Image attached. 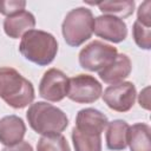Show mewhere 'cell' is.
<instances>
[{"mask_svg":"<svg viewBox=\"0 0 151 151\" xmlns=\"http://www.w3.org/2000/svg\"><path fill=\"white\" fill-rule=\"evenodd\" d=\"M35 93L32 83L13 67H0V98L13 109L31 105Z\"/></svg>","mask_w":151,"mask_h":151,"instance_id":"1","label":"cell"},{"mask_svg":"<svg viewBox=\"0 0 151 151\" xmlns=\"http://www.w3.org/2000/svg\"><path fill=\"white\" fill-rule=\"evenodd\" d=\"M19 52L26 60L38 66H47L57 57L58 41L53 34L33 28L21 37Z\"/></svg>","mask_w":151,"mask_h":151,"instance_id":"2","label":"cell"},{"mask_svg":"<svg viewBox=\"0 0 151 151\" xmlns=\"http://www.w3.org/2000/svg\"><path fill=\"white\" fill-rule=\"evenodd\" d=\"M26 118L31 129L41 136L59 134L68 126L66 113L46 101L31 104L26 112Z\"/></svg>","mask_w":151,"mask_h":151,"instance_id":"3","label":"cell"},{"mask_svg":"<svg viewBox=\"0 0 151 151\" xmlns=\"http://www.w3.org/2000/svg\"><path fill=\"white\" fill-rule=\"evenodd\" d=\"M94 17L87 7L71 9L61 24V33L66 44L71 47H79L93 34Z\"/></svg>","mask_w":151,"mask_h":151,"instance_id":"4","label":"cell"},{"mask_svg":"<svg viewBox=\"0 0 151 151\" xmlns=\"http://www.w3.org/2000/svg\"><path fill=\"white\" fill-rule=\"evenodd\" d=\"M117 54L118 51L114 46L93 40L79 52V64L81 68L90 72H100L116 59Z\"/></svg>","mask_w":151,"mask_h":151,"instance_id":"5","label":"cell"},{"mask_svg":"<svg viewBox=\"0 0 151 151\" xmlns=\"http://www.w3.org/2000/svg\"><path fill=\"white\" fill-rule=\"evenodd\" d=\"M103 94L101 84L90 74H78L68 80L67 98L78 104H92Z\"/></svg>","mask_w":151,"mask_h":151,"instance_id":"6","label":"cell"},{"mask_svg":"<svg viewBox=\"0 0 151 151\" xmlns=\"http://www.w3.org/2000/svg\"><path fill=\"white\" fill-rule=\"evenodd\" d=\"M104 103L116 112L130 111L136 101L137 91L136 86L131 81H122L114 85H110L104 90L101 94Z\"/></svg>","mask_w":151,"mask_h":151,"instance_id":"7","label":"cell"},{"mask_svg":"<svg viewBox=\"0 0 151 151\" xmlns=\"http://www.w3.org/2000/svg\"><path fill=\"white\" fill-rule=\"evenodd\" d=\"M70 78L58 68L47 70L39 84V96L47 101H61L68 91Z\"/></svg>","mask_w":151,"mask_h":151,"instance_id":"8","label":"cell"},{"mask_svg":"<svg viewBox=\"0 0 151 151\" xmlns=\"http://www.w3.org/2000/svg\"><path fill=\"white\" fill-rule=\"evenodd\" d=\"M93 32L97 37L104 40L113 44H119L127 37V26L124 20L117 17L103 14L94 19Z\"/></svg>","mask_w":151,"mask_h":151,"instance_id":"9","label":"cell"},{"mask_svg":"<svg viewBox=\"0 0 151 151\" xmlns=\"http://www.w3.org/2000/svg\"><path fill=\"white\" fill-rule=\"evenodd\" d=\"M107 123V117L103 112L93 107H86L78 111L74 129L83 133L101 136Z\"/></svg>","mask_w":151,"mask_h":151,"instance_id":"10","label":"cell"},{"mask_svg":"<svg viewBox=\"0 0 151 151\" xmlns=\"http://www.w3.org/2000/svg\"><path fill=\"white\" fill-rule=\"evenodd\" d=\"M26 125L24 120L15 116H5L0 119V143L5 146H12L24 140Z\"/></svg>","mask_w":151,"mask_h":151,"instance_id":"11","label":"cell"},{"mask_svg":"<svg viewBox=\"0 0 151 151\" xmlns=\"http://www.w3.org/2000/svg\"><path fill=\"white\" fill-rule=\"evenodd\" d=\"M131 71H132V64L130 58L125 53H118L116 59L104 70L98 72V74L99 78L105 84L114 85L122 83L125 78H127Z\"/></svg>","mask_w":151,"mask_h":151,"instance_id":"12","label":"cell"},{"mask_svg":"<svg viewBox=\"0 0 151 151\" xmlns=\"http://www.w3.org/2000/svg\"><path fill=\"white\" fill-rule=\"evenodd\" d=\"M35 26V18L28 11H21L13 15L6 17L4 20V31L6 35L12 39L21 38L26 32L33 29Z\"/></svg>","mask_w":151,"mask_h":151,"instance_id":"13","label":"cell"},{"mask_svg":"<svg viewBox=\"0 0 151 151\" xmlns=\"http://www.w3.org/2000/svg\"><path fill=\"white\" fill-rule=\"evenodd\" d=\"M129 124L123 119H114L107 123L105 133L106 146L112 151H122L127 146Z\"/></svg>","mask_w":151,"mask_h":151,"instance_id":"14","label":"cell"},{"mask_svg":"<svg viewBox=\"0 0 151 151\" xmlns=\"http://www.w3.org/2000/svg\"><path fill=\"white\" fill-rule=\"evenodd\" d=\"M151 129L145 123H136L129 126L127 145L131 151H151Z\"/></svg>","mask_w":151,"mask_h":151,"instance_id":"15","label":"cell"},{"mask_svg":"<svg viewBox=\"0 0 151 151\" xmlns=\"http://www.w3.org/2000/svg\"><path fill=\"white\" fill-rule=\"evenodd\" d=\"M101 13L125 19L130 17L134 11L133 0H120V1H100L96 4Z\"/></svg>","mask_w":151,"mask_h":151,"instance_id":"16","label":"cell"},{"mask_svg":"<svg viewBox=\"0 0 151 151\" xmlns=\"http://www.w3.org/2000/svg\"><path fill=\"white\" fill-rule=\"evenodd\" d=\"M71 137L74 151H101V136L83 133L73 127Z\"/></svg>","mask_w":151,"mask_h":151,"instance_id":"17","label":"cell"},{"mask_svg":"<svg viewBox=\"0 0 151 151\" xmlns=\"http://www.w3.org/2000/svg\"><path fill=\"white\" fill-rule=\"evenodd\" d=\"M37 151H71L66 138L59 134L41 136L37 144Z\"/></svg>","mask_w":151,"mask_h":151,"instance_id":"18","label":"cell"},{"mask_svg":"<svg viewBox=\"0 0 151 151\" xmlns=\"http://www.w3.org/2000/svg\"><path fill=\"white\" fill-rule=\"evenodd\" d=\"M132 37L139 48L146 51L151 48V27H146L136 20L132 26Z\"/></svg>","mask_w":151,"mask_h":151,"instance_id":"19","label":"cell"},{"mask_svg":"<svg viewBox=\"0 0 151 151\" xmlns=\"http://www.w3.org/2000/svg\"><path fill=\"white\" fill-rule=\"evenodd\" d=\"M25 7L26 1L24 0H0V13L6 17L21 12L25 9Z\"/></svg>","mask_w":151,"mask_h":151,"instance_id":"20","label":"cell"},{"mask_svg":"<svg viewBox=\"0 0 151 151\" xmlns=\"http://www.w3.org/2000/svg\"><path fill=\"white\" fill-rule=\"evenodd\" d=\"M151 2L149 0L142 2L137 11V21L146 27H151V14H150Z\"/></svg>","mask_w":151,"mask_h":151,"instance_id":"21","label":"cell"},{"mask_svg":"<svg viewBox=\"0 0 151 151\" xmlns=\"http://www.w3.org/2000/svg\"><path fill=\"white\" fill-rule=\"evenodd\" d=\"M1 151H33V147L28 142L22 140L19 144H15L12 146H5Z\"/></svg>","mask_w":151,"mask_h":151,"instance_id":"22","label":"cell"},{"mask_svg":"<svg viewBox=\"0 0 151 151\" xmlns=\"http://www.w3.org/2000/svg\"><path fill=\"white\" fill-rule=\"evenodd\" d=\"M149 91H150V87H145L140 91L139 93V97H138V101H139V105L140 107L145 109V110H150V100H149Z\"/></svg>","mask_w":151,"mask_h":151,"instance_id":"23","label":"cell"}]
</instances>
